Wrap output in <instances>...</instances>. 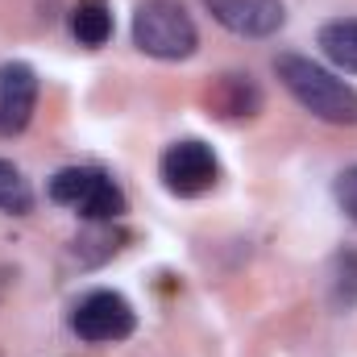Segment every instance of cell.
<instances>
[{
    "mask_svg": "<svg viewBox=\"0 0 357 357\" xmlns=\"http://www.w3.org/2000/svg\"><path fill=\"white\" fill-rule=\"evenodd\" d=\"M29 208H33V187H29V178L21 175L13 162L0 158V212L25 216Z\"/></svg>",
    "mask_w": 357,
    "mask_h": 357,
    "instance_id": "11",
    "label": "cell"
},
{
    "mask_svg": "<svg viewBox=\"0 0 357 357\" xmlns=\"http://www.w3.org/2000/svg\"><path fill=\"white\" fill-rule=\"evenodd\" d=\"M204 4L229 33L241 38H270L287 21L282 0H204Z\"/></svg>",
    "mask_w": 357,
    "mask_h": 357,
    "instance_id": "6",
    "label": "cell"
},
{
    "mask_svg": "<svg viewBox=\"0 0 357 357\" xmlns=\"http://www.w3.org/2000/svg\"><path fill=\"white\" fill-rule=\"evenodd\" d=\"M71 328L88 345H112V341H125L137 328V316H133L125 295H116V291H88L71 307Z\"/></svg>",
    "mask_w": 357,
    "mask_h": 357,
    "instance_id": "4",
    "label": "cell"
},
{
    "mask_svg": "<svg viewBox=\"0 0 357 357\" xmlns=\"http://www.w3.org/2000/svg\"><path fill=\"white\" fill-rule=\"evenodd\" d=\"M38 104V71L29 63L0 67V137H13L29 125Z\"/></svg>",
    "mask_w": 357,
    "mask_h": 357,
    "instance_id": "7",
    "label": "cell"
},
{
    "mask_svg": "<svg viewBox=\"0 0 357 357\" xmlns=\"http://www.w3.org/2000/svg\"><path fill=\"white\" fill-rule=\"evenodd\" d=\"M274 71H278L282 88L312 116H320L328 125H357V91L349 84H341L333 71H324L320 63H312L303 54H278Z\"/></svg>",
    "mask_w": 357,
    "mask_h": 357,
    "instance_id": "1",
    "label": "cell"
},
{
    "mask_svg": "<svg viewBox=\"0 0 357 357\" xmlns=\"http://www.w3.org/2000/svg\"><path fill=\"white\" fill-rule=\"evenodd\" d=\"M133 42L137 50H146L150 59H187L199 46L195 21L187 17V8L175 0H142L133 13Z\"/></svg>",
    "mask_w": 357,
    "mask_h": 357,
    "instance_id": "2",
    "label": "cell"
},
{
    "mask_svg": "<svg viewBox=\"0 0 357 357\" xmlns=\"http://www.w3.org/2000/svg\"><path fill=\"white\" fill-rule=\"evenodd\" d=\"M333 195H337L341 212H345L349 220H357V167H349V171H341V175H337V183H333Z\"/></svg>",
    "mask_w": 357,
    "mask_h": 357,
    "instance_id": "12",
    "label": "cell"
},
{
    "mask_svg": "<svg viewBox=\"0 0 357 357\" xmlns=\"http://www.w3.org/2000/svg\"><path fill=\"white\" fill-rule=\"evenodd\" d=\"M158 175H162V183H167L171 195L191 199V195H204V191L216 183L220 162H216V154H212L204 142L187 137V142L167 146V154H162V162H158Z\"/></svg>",
    "mask_w": 357,
    "mask_h": 357,
    "instance_id": "5",
    "label": "cell"
},
{
    "mask_svg": "<svg viewBox=\"0 0 357 357\" xmlns=\"http://www.w3.org/2000/svg\"><path fill=\"white\" fill-rule=\"evenodd\" d=\"M46 195L63 208H75L84 220H116L129 204H125V191L104 175L100 167H63L54 171L50 183H46Z\"/></svg>",
    "mask_w": 357,
    "mask_h": 357,
    "instance_id": "3",
    "label": "cell"
},
{
    "mask_svg": "<svg viewBox=\"0 0 357 357\" xmlns=\"http://www.w3.org/2000/svg\"><path fill=\"white\" fill-rule=\"evenodd\" d=\"M320 50L333 67L357 75V17H341V21H328L320 29Z\"/></svg>",
    "mask_w": 357,
    "mask_h": 357,
    "instance_id": "8",
    "label": "cell"
},
{
    "mask_svg": "<svg viewBox=\"0 0 357 357\" xmlns=\"http://www.w3.org/2000/svg\"><path fill=\"white\" fill-rule=\"evenodd\" d=\"M208 100H212V108H220V116H250V112H258V104H262L258 91H254V84H250L245 75H225Z\"/></svg>",
    "mask_w": 357,
    "mask_h": 357,
    "instance_id": "10",
    "label": "cell"
},
{
    "mask_svg": "<svg viewBox=\"0 0 357 357\" xmlns=\"http://www.w3.org/2000/svg\"><path fill=\"white\" fill-rule=\"evenodd\" d=\"M71 33L79 46H104L112 38V8L104 0H79L71 8Z\"/></svg>",
    "mask_w": 357,
    "mask_h": 357,
    "instance_id": "9",
    "label": "cell"
}]
</instances>
